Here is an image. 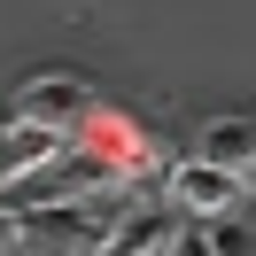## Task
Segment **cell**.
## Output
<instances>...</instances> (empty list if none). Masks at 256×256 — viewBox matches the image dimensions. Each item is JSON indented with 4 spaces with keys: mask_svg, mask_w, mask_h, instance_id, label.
Returning <instances> with one entry per match:
<instances>
[{
    "mask_svg": "<svg viewBox=\"0 0 256 256\" xmlns=\"http://www.w3.org/2000/svg\"><path fill=\"white\" fill-rule=\"evenodd\" d=\"M171 240H178V225H171V218H156V210H132V218H116V225H109L101 256H171Z\"/></svg>",
    "mask_w": 256,
    "mask_h": 256,
    "instance_id": "5",
    "label": "cell"
},
{
    "mask_svg": "<svg viewBox=\"0 0 256 256\" xmlns=\"http://www.w3.org/2000/svg\"><path fill=\"white\" fill-rule=\"evenodd\" d=\"M62 148V132H39V124H0V186H24L39 178Z\"/></svg>",
    "mask_w": 256,
    "mask_h": 256,
    "instance_id": "4",
    "label": "cell"
},
{
    "mask_svg": "<svg viewBox=\"0 0 256 256\" xmlns=\"http://www.w3.org/2000/svg\"><path fill=\"white\" fill-rule=\"evenodd\" d=\"M194 156L218 163V171H248V163H256V124H248V116H218V124H202Z\"/></svg>",
    "mask_w": 256,
    "mask_h": 256,
    "instance_id": "6",
    "label": "cell"
},
{
    "mask_svg": "<svg viewBox=\"0 0 256 256\" xmlns=\"http://www.w3.org/2000/svg\"><path fill=\"white\" fill-rule=\"evenodd\" d=\"M163 194H171V210H186V218H233L240 210V194H248V178L240 171H218V163H202V156H178L171 171H163Z\"/></svg>",
    "mask_w": 256,
    "mask_h": 256,
    "instance_id": "3",
    "label": "cell"
},
{
    "mask_svg": "<svg viewBox=\"0 0 256 256\" xmlns=\"http://www.w3.org/2000/svg\"><path fill=\"white\" fill-rule=\"evenodd\" d=\"M171 256H218V248H210V225H194V233H178V240H171Z\"/></svg>",
    "mask_w": 256,
    "mask_h": 256,
    "instance_id": "9",
    "label": "cell"
},
{
    "mask_svg": "<svg viewBox=\"0 0 256 256\" xmlns=\"http://www.w3.org/2000/svg\"><path fill=\"white\" fill-rule=\"evenodd\" d=\"M101 101H94V86L86 78H70V70H39V78H24L16 86V124H39V132H86V116H94Z\"/></svg>",
    "mask_w": 256,
    "mask_h": 256,
    "instance_id": "2",
    "label": "cell"
},
{
    "mask_svg": "<svg viewBox=\"0 0 256 256\" xmlns=\"http://www.w3.org/2000/svg\"><path fill=\"white\" fill-rule=\"evenodd\" d=\"M109 186H132V178L116 171L109 156H94V148H78V163H70V202H86V194H109Z\"/></svg>",
    "mask_w": 256,
    "mask_h": 256,
    "instance_id": "7",
    "label": "cell"
},
{
    "mask_svg": "<svg viewBox=\"0 0 256 256\" xmlns=\"http://www.w3.org/2000/svg\"><path fill=\"white\" fill-rule=\"evenodd\" d=\"M210 248L218 256H256V225L248 218H210Z\"/></svg>",
    "mask_w": 256,
    "mask_h": 256,
    "instance_id": "8",
    "label": "cell"
},
{
    "mask_svg": "<svg viewBox=\"0 0 256 256\" xmlns=\"http://www.w3.org/2000/svg\"><path fill=\"white\" fill-rule=\"evenodd\" d=\"M109 225H116V218H101V210L54 194V202H39V210L16 218V248H24V256H101Z\"/></svg>",
    "mask_w": 256,
    "mask_h": 256,
    "instance_id": "1",
    "label": "cell"
},
{
    "mask_svg": "<svg viewBox=\"0 0 256 256\" xmlns=\"http://www.w3.org/2000/svg\"><path fill=\"white\" fill-rule=\"evenodd\" d=\"M240 178H248V194H256V163H248V171H240Z\"/></svg>",
    "mask_w": 256,
    "mask_h": 256,
    "instance_id": "11",
    "label": "cell"
},
{
    "mask_svg": "<svg viewBox=\"0 0 256 256\" xmlns=\"http://www.w3.org/2000/svg\"><path fill=\"white\" fill-rule=\"evenodd\" d=\"M0 248H16V210H0Z\"/></svg>",
    "mask_w": 256,
    "mask_h": 256,
    "instance_id": "10",
    "label": "cell"
}]
</instances>
